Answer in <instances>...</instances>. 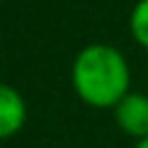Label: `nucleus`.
I'll list each match as a JSON object with an SVG mask.
<instances>
[{
	"instance_id": "nucleus-3",
	"label": "nucleus",
	"mask_w": 148,
	"mask_h": 148,
	"mask_svg": "<svg viewBox=\"0 0 148 148\" xmlns=\"http://www.w3.org/2000/svg\"><path fill=\"white\" fill-rule=\"evenodd\" d=\"M25 119H27V106L20 91H15L8 84H0V141L15 136L25 126Z\"/></svg>"
},
{
	"instance_id": "nucleus-2",
	"label": "nucleus",
	"mask_w": 148,
	"mask_h": 148,
	"mask_svg": "<svg viewBox=\"0 0 148 148\" xmlns=\"http://www.w3.org/2000/svg\"><path fill=\"white\" fill-rule=\"evenodd\" d=\"M114 121L133 141L148 138V94H143V91H128L114 106Z\"/></svg>"
},
{
	"instance_id": "nucleus-1",
	"label": "nucleus",
	"mask_w": 148,
	"mask_h": 148,
	"mask_svg": "<svg viewBox=\"0 0 148 148\" xmlns=\"http://www.w3.org/2000/svg\"><path fill=\"white\" fill-rule=\"evenodd\" d=\"M72 84L84 104L94 109H114L131 86L128 62L111 45H89L72 64Z\"/></svg>"
},
{
	"instance_id": "nucleus-4",
	"label": "nucleus",
	"mask_w": 148,
	"mask_h": 148,
	"mask_svg": "<svg viewBox=\"0 0 148 148\" xmlns=\"http://www.w3.org/2000/svg\"><path fill=\"white\" fill-rule=\"evenodd\" d=\"M128 30L133 40L143 49H148V0H138L133 5L131 17H128Z\"/></svg>"
},
{
	"instance_id": "nucleus-5",
	"label": "nucleus",
	"mask_w": 148,
	"mask_h": 148,
	"mask_svg": "<svg viewBox=\"0 0 148 148\" xmlns=\"http://www.w3.org/2000/svg\"><path fill=\"white\" fill-rule=\"evenodd\" d=\"M133 148H148V138H141V141H136V146Z\"/></svg>"
}]
</instances>
